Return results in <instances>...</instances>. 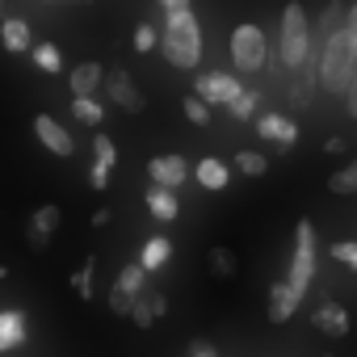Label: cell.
Here are the masks:
<instances>
[{
    "instance_id": "obj_1",
    "label": "cell",
    "mask_w": 357,
    "mask_h": 357,
    "mask_svg": "<svg viewBox=\"0 0 357 357\" xmlns=\"http://www.w3.org/2000/svg\"><path fill=\"white\" fill-rule=\"evenodd\" d=\"M164 30H160V51L172 68L194 72L202 63V26L190 9V0H164Z\"/></svg>"
},
{
    "instance_id": "obj_2",
    "label": "cell",
    "mask_w": 357,
    "mask_h": 357,
    "mask_svg": "<svg viewBox=\"0 0 357 357\" xmlns=\"http://www.w3.org/2000/svg\"><path fill=\"white\" fill-rule=\"evenodd\" d=\"M315 80H319V89H324V93H332V97L349 93V84L357 80V34H353L349 26H344V30H336L332 38H324Z\"/></svg>"
},
{
    "instance_id": "obj_3",
    "label": "cell",
    "mask_w": 357,
    "mask_h": 357,
    "mask_svg": "<svg viewBox=\"0 0 357 357\" xmlns=\"http://www.w3.org/2000/svg\"><path fill=\"white\" fill-rule=\"evenodd\" d=\"M315 55V26L307 17L303 5H286L282 9V26H278V59L290 72H303Z\"/></svg>"
},
{
    "instance_id": "obj_4",
    "label": "cell",
    "mask_w": 357,
    "mask_h": 357,
    "mask_svg": "<svg viewBox=\"0 0 357 357\" xmlns=\"http://www.w3.org/2000/svg\"><path fill=\"white\" fill-rule=\"evenodd\" d=\"M311 278H315V223L311 219H298V227H294V257H290L286 282H290V290L298 298H307Z\"/></svg>"
},
{
    "instance_id": "obj_5",
    "label": "cell",
    "mask_w": 357,
    "mask_h": 357,
    "mask_svg": "<svg viewBox=\"0 0 357 357\" xmlns=\"http://www.w3.org/2000/svg\"><path fill=\"white\" fill-rule=\"evenodd\" d=\"M231 63L240 72H261L269 63V38L257 22H240L231 30Z\"/></svg>"
},
{
    "instance_id": "obj_6",
    "label": "cell",
    "mask_w": 357,
    "mask_h": 357,
    "mask_svg": "<svg viewBox=\"0 0 357 357\" xmlns=\"http://www.w3.org/2000/svg\"><path fill=\"white\" fill-rule=\"evenodd\" d=\"M244 89H240V80L231 76V72H202L198 76V97L215 109V105H231L236 97H240Z\"/></svg>"
},
{
    "instance_id": "obj_7",
    "label": "cell",
    "mask_w": 357,
    "mask_h": 357,
    "mask_svg": "<svg viewBox=\"0 0 357 357\" xmlns=\"http://www.w3.org/2000/svg\"><path fill=\"white\" fill-rule=\"evenodd\" d=\"M105 97H109L118 109H126V114H143V105H147V97L139 93V84H135L130 72H122V68H114V72L105 76Z\"/></svg>"
},
{
    "instance_id": "obj_8",
    "label": "cell",
    "mask_w": 357,
    "mask_h": 357,
    "mask_svg": "<svg viewBox=\"0 0 357 357\" xmlns=\"http://www.w3.org/2000/svg\"><path fill=\"white\" fill-rule=\"evenodd\" d=\"M147 172H151V185H160V190H176V185H185L190 181V160L185 155H155L151 164H147Z\"/></svg>"
},
{
    "instance_id": "obj_9",
    "label": "cell",
    "mask_w": 357,
    "mask_h": 357,
    "mask_svg": "<svg viewBox=\"0 0 357 357\" xmlns=\"http://www.w3.org/2000/svg\"><path fill=\"white\" fill-rule=\"evenodd\" d=\"M34 135H38V143H43L47 151H55V155H76V139H72L68 126L55 122L51 114H38V118H34Z\"/></svg>"
},
{
    "instance_id": "obj_10",
    "label": "cell",
    "mask_w": 357,
    "mask_h": 357,
    "mask_svg": "<svg viewBox=\"0 0 357 357\" xmlns=\"http://www.w3.org/2000/svg\"><path fill=\"white\" fill-rule=\"evenodd\" d=\"M257 135L269 139V143H278V147H294L298 126H294L286 114H261V118H257Z\"/></svg>"
},
{
    "instance_id": "obj_11",
    "label": "cell",
    "mask_w": 357,
    "mask_h": 357,
    "mask_svg": "<svg viewBox=\"0 0 357 357\" xmlns=\"http://www.w3.org/2000/svg\"><path fill=\"white\" fill-rule=\"evenodd\" d=\"M298 303H303V298L290 290V282H273V286H269V319H273V324H286V319L298 311Z\"/></svg>"
},
{
    "instance_id": "obj_12",
    "label": "cell",
    "mask_w": 357,
    "mask_h": 357,
    "mask_svg": "<svg viewBox=\"0 0 357 357\" xmlns=\"http://www.w3.org/2000/svg\"><path fill=\"white\" fill-rule=\"evenodd\" d=\"M311 324H315L319 332H328V336H344V332H349V311H344L340 303H319V307L311 311Z\"/></svg>"
},
{
    "instance_id": "obj_13",
    "label": "cell",
    "mask_w": 357,
    "mask_h": 357,
    "mask_svg": "<svg viewBox=\"0 0 357 357\" xmlns=\"http://www.w3.org/2000/svg\"><path fill=\"white\" fill-rule=\"evenodd\" d=\"M194 176H198V185H202V190H227L231 168H227L219 155H206V160H198V164H194Z\"/></svg>"
},
{
    "instance_id": "obj_14",
    "label": "cell",
    "mask_w": 357,
    "mask_h": 357,
    "mask_svg": "<svg viewBox=\"0 0 357 357\" xmlns=\"http://www.w3.org/2000/svg\"><path fill=\"white\" fill-rule=\"evenodd\" d=\"M168 311V298L160 294V290H143L139 298H135V311H130V319L139 324V328H151L160 315Z\"/></svg>"
},
{
    "instance_id": "obj_15",
    "label": "cell",
    "mask_w": 357,
    "mask_h": 357,
    "mask_svg": "<svg viewBox=\"0 0 357 357\" xmlns=\"http://www.w3.org/2000/svg\"><path fill=\"white\" fill-rule=\"evenodd\" d=\"M26 344V315L22 311H0V353H13Z\"/></svg>"
},
{
    "instance_id": "obj_16",
    "label": "cell",
    "mask_w": 357,
    "mask_h": 357,
    "mask_svg": "<svg viewBox=\"0 0 357 357\" xmlns=\"http://www.w3.org/2000/svg\"><path fill=\"white\" fill-rule=\"evenodd\" d=\"M97 89H105V72H101V63H80V68H72V93L76 97H93Z\"/></svg>"
},
{
    "instance_id": "obj_17",
    "label": "cell",
    "mask_w": 357,
    "mask_h": 357,
    "mask_svg": "<svg viewBox=\"0 0 357 357\" xmlns=\"http://www.w3.org/2000/svg\"><path fill=\"white\" fill-rule=\"evenodd\" d=\"M147 211H151L160 223H172L176 215H181V202H176V194H172V190L151 185V190H147Z\"/></svg>"
},
{
    "instance_id": "obj_18",
    "label": "cell",
    "mask_w": 357,
    "mask_h": 357,
    "mask_svg": "<svg viewBox=\"0 0 357 357\" xmlns=\"http://www.w3.org/2000/svg\"><path fill=\"white\" fill-rule=\"evenodd\" d=\"M168 257H172V240H168V236H151V240L143 244V252H139V265H143L147 273H155V269L168 265Z\"/></svg>"
},
{
    "instance_id": "obj_19",
    "label": "cell",
    "mask_w": 357,
    "mask_h": 357,
    "mask_svg": "<svg viewBox=\"0 0 357 357\" xmlns=\"http://www.w3.org/2000/svg\"><path fill=\"white\" fill-rule=\"evenodd\" d=\"M109 290H118V294H126V298H139L143 290H147V269L135 261V265H122V273L114 278V286Z\"/></svg>"
},
{
    "instance_id": "obj_20",
    "label": "cell",
    "mask_w": 357,
    "mask_h": 357,
    "mask_svg": "<svg viewBox=\"0 0 357 357\" xmlns=\"http://www.w3.org/2000/svg\"><path fill=\"white\" fill-rule=\"evenodd\" d=\"M0 43H5V51L22 55V51L30 47V26H26L22 17H5V30H0Z\"/></svg>"
},
{
    "instance_id": "obj_21",
    "label": "cell",
    "mask_w": 357,
    "mask_h": 357,
    "mask_svg": "<svg viewBox=\"0 0 357 357\" xmlns=\"http://www.w3.org/2000/svg\"><path fill=\"white\" fill-rule=\"evenodd\" d=\"M344 26H349V9L340 5V0H332V5L315 17V30H319L324 38H332V34H336V30H344Z\"/></svg>"
},
{
    "instance_id": "obj_22",
    "label": "cell",
    "mask_w": 357,
    "mask_h": 357,
    "mask_svg": "<svg viewBox=\"0 0 357 357\" xmlns=\"http://www.w3.org/2000/svg\"><path fill=\"white\" fill-rule=\"evenodd\" d=\"M55 227H59V206H55V202L38 206V211H34V219H30V231H34V236H47V240H51V231H55Z\"/></svg>"
},
{
    "instance_id": "obj_23",
    "label": "cell",
    "mask_w": 357,
    "mask_h": 357,
    "mask_svg": "<svg viewBox=\"0 0 357 357\" xmlns=\"http://www.w3.org/2000/svg\"><path fill=\"white\" fill-rule=\"evenodd\" d=\"M72 114H76L80 122H89V126H97V122L105 118V105H101L97 97H76V101H72Z\"/></svg>"
},
{
    "instance_id": "obj_24",
    "label": "cell",
    "mask_w": 357,
    "mask_h": 357,
    "mask_svg": "<svg viewBox=\"0 0 357 357\" xmlns=\"http://www.w3.org/2000/svg\"><path fill=\"white\" fill-rule=\"evenodd\" d=\"M328 190H332V194H357V160H353L349 168H340V172L328 176Z\"/></svg>"
},
{
    "instance_id": "obj_25",
    "label": "cell",
    "mask_w": 357,
    "mask_h": 357,
    "mask_svg": "<svg viewBox=\"0 0 357 357\" xmlns=\"http://www.w3.org/2000/svg\"><path fill=\"white\" fill-rule=\"evenodd\" d=\"M34 63H38V72H59L63 68V55H59V47L55 43H43V47H34Z\"/></svg>"
},
{
    "instance_id": "obj_26",
    "label": "cell",
    "mask_w": 357,
    "mask_h": 357,
    "mask_svg": "<svg viewBox=\"0 0 357 357\" xmlns=\"http://www.w3.org/2000/svg\"><path fill=\"white\" fill-rule=\"evenodd\" d=\"M236 168H240L244 176H265V172H269V160H265L261 151H236Z\"/></svg>"
},
{
    "instance_id": "obj_27",
    "label": "cell",
    "mask_w": 357,
    "mask_h": 357,
    "mask_svg": "<svg viewBox=\"0 0 357 357\" xmlns=\"http://www.w3.org/2000/svg\"><path fill=\"white\" fill-rule=\"evenodd\" d=\"M236 252L231 248H211V273L215 278H236Z\"/></svg>"
},
{
    "instance_id": "obj_28",
    "label": "cell",
    "mask_w": 357,
    "mask_h": 357,
    "mask_svg": "<svg viewBox=\"0 0 357 357\" xmlns=\"http://www.w3.org/2000/svg\"><path fill=\"white\" fill-rule=\"evenodd\" d=\"M328 257H332L336 265H344V269L357 273V240H336V244L328 248Z\"/></svg>"
},
{
    "instance_id": "obj_29",
    "label": "cell",
    "mask_w": 357,
    "mask_h": 357,
    "mask_svg": "<svg viewBox=\"0 0 357 357\" xmlns=\"http://www.w3.org/2000/svg\"><path fill=\"white\" fill-rule=\"evenodd\" d=\"M257 101H261V93H252V89H244V93H240V97H236V101L227 105V114L244 122V118H252V114H257Z\"/></svg>"
},
{
    "instance_id": "obj_30",
    "label": "cell",
    "mask_w": 357,
    "mask_h": 357,
    "mask_svg": "<svg viewBox=\"0 0 357 357\" xmlns=\"http://www.w3.org/2000/svg\"><path fill=\"white\" fill-rule=\"evenodd\" d=\"M93 265H97V261L89 257V261H84V265L72 273V290H76L80 298H89V294H93Z\"/></svg>"
},
{
    "instance_id": "obj_31",
    "label": "cell",
    "mask_w": 357,
    "mask_h": 357,
    "mask_svg": "<svg viewBox=\"0 0 357 357\" xmlns=\"http://www.w3.org/2000/svg\"><path fill=\"white\" fill-rule=\"evenodd\" d=\"M185 118H190L194 126H206V122H211V105L194 93V97H185Z\"/></svg>"
},
{
    "instance_id": "obj_32",
    "label": "cell",
    "mask_w": 357,
    "mask_h": 357,
    "mask_svg": "<svg viewBox=\"0 0 357 357\" xmlns=\"http://www.w3.org/2000/svg\"><path fill=\"white\" fill-rule=\"evenodd\" d=\"M93 151H97V160H93V164H101V168H114L118 151H114V143H109L105 135H97V139H93Z\"/></svg>"
},
{
    "instance_id": "obj_33",
    "label": "cell",
    "mask_w": 357,
    "mask_h": 357,
    "mask_svg": "<svg viewBox=\"0 0 357 357\" xmlns=\"http://www.w3.org/2000/svg\"><path fill=\"white\" fill-rule=\"evenodd\" d=\"M151 47H155V26L143 22V26L135 30V51H151Z\"/></svg>"
},
{
    "instance_id": "obj_34",
    "label": "cell",
    "mask_w": 357,
    "mask_h": 357,
    "mask_svg": "<svg viewBox=\"0 0 357 357\" xmlns=\"http://www.w3.org/2000/svg\"><path fill=\"white\" fill-rule=\"evenodd\" d=\"M89 185H93V190L101 194V190L109 185V168H101V164H93V168H89Z\"/></svg>"
},
{
    "instance_id": "obj_35",
    "label": "cell",
    "mask_w": 357,
    "mask_h": 357,
    "mask_svg": "<svg viewBox=\"0 0 357 357\" xmlns=\"http://www.w3.org/2000/svg\"><path fill=\"white\" fill-rule=\"evenodd\" d=\"M324 151H328V155H336V151H344V139H340V135H332V139L324 143Z\"/></svg>"
},
{
    "instance_id": "obj_36",
    "label": "cell",
    "mask_w": 357,
    "mask_h": 357,
    "mask_svg": "<svg viewBox=\"0 0 357 357\" xmlns=\"http://www.w3.org/2000/svg\"><path fill=\"white\" fill-rule=\"evenodd\" d=\"M344 97H349V118H357V80L349 84V93H344Z\"/></svg>"
},
{
    "instance_id": "obj_37",
    "label": "cell",
    "mask_w": 357,
    "mask_h": 357,
    "mask_svg": "<svg viewBox=\"0 0 357 357\" xmlns=\"http://www.w3.org/2000/svg\"><path fill=\"white\" fill-rule=\"evenodd\" d=\"M194 357H219L215 344H194Z\"/></svg>"
},
{
    "instance_id": "obj_38",
    "label": "cell",
    "mask_w": 357,
    "mask_h": 357,
    "mask_svg": "<svg viewBox=\"0 0 357 357\" xmlns=\"http://www.w3.org/2000/svg\"><path fill=\"white\" fill-rule=\"evenodd\" d=\"M47 244H51V240H47V236H34V231H30V248H38V252H43V248H47Z\"/></svg>"
},
{
    "instance_id": "obj_39",
    "label": "cell",
    "mask_w": 357,
    "mask_h": 357,
    "mask_svg": "<svg viewBox=\"0 0 357 357\" xmlns=\"http://www.w3.org/2000/svg\"><path fill=\"white\" fill-rule=\"evenodd\" d=\"M349 30L357 34V5H349Z\"/></svg>"
},
{
    "instance_id": "obj_40",
    "label": "cell",
    "mask_w": 357,
    "mask_h": 357,
    "mask_svg": "<svg viewBox=\"0 0 357 357\" xmlns=\"http://www.w3.org/2000/svg\"><path fill=\"white\" fill-rule=\"evenodd\" d=\"M324 357H332V353H324Z\"/></svg>"
},
{
    "instance_id": "obj_41",
    "label": "cell",
    "mask_w": 357,
    "mask_h": 357,
    "mask_svg": "<svg viewBox=\"0 0 357 357\" xmlns=\"http://www.w3.org/2000/svg\"><path fill=\"white\" fill-rule=\"evenodd\" d=\"M0 9H5V5H0Z\"/></svg>"
}]
</instances>
